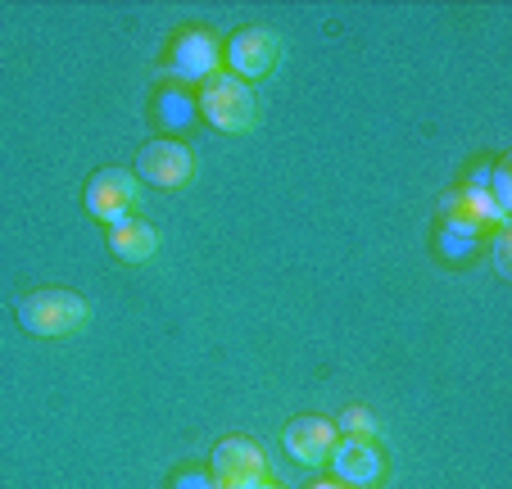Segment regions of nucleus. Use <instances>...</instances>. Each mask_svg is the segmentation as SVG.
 Listing matches in <instances>:
<instances>
[{"label": "nucleus", "instance_id": "1", "mask_svg": "<svg viewBox=\"0 0 512 489\" xmlns=\"http://www.w3.org/2000/svg\"><path fill=\"white\" fill-rule=\"evenodd\" d=\"M87 299L73 295V290H32V295L19 299V326L28 336H41V340H55V336H68L87 322Z\"/></svg>", "mask_w": 512, "mask_h": 489}, {"label": "nucleus", "instance_id": "2", "mask_svg": "<svg viewBox=\"0 0 512 489\" xmlns=\"http://www.w3.org/2000/svg\"><path fill=\"white\" fill-rule=\"evenodd\" d=\"M200 114L218 132H250L254 118H259V96H254L250 82H241V77L213 73L200 87Z\"/></svg>", "mask_w": 512, "mask_h": 489}, {"label": "nucleus", "instance_id": "3", "mask_svg": "<svg viewBox=\"0 0 512 489\" xmlns=\"http://www.w3.org/2000/svg\"><path fill=\"white\" fill-rule=\"evenodd\" d=\"M195 173V154L191 145L182 141H150L136 150V177L159 191H173V186H186Z\"/></svg>", "mask_w": 512, "mask_h": 489}, {"label": "nucleus", "instance_id": "4", "mask_svg": "<svg viewBox=\"0 0 512 489\" xmlns=\"http://www.w3.org/2000/svg\"><path fill=\"white\" fill-rule=\"evenodd\" d=\"M132 204H136V173H127V168H100L87 182V213L100 218L105 227L132 218Z\"/></svg>", "mask_w": 512, "mask_h": 489}, {"label": "nucleus", "instance_id": "5", "mask_svg": "<svg viewBox=\"0 0 512 489\" xmlns=\"http://www.w3.org/2000/svg\"><path fill=\"white\" fill-rule=\"evenodd\" d=\"M277 55H281V41L272 28H241L227 41V64H232V77H241V82L268 77L277 68Z\"/></svg>", "mask_w": 512, "mask_h": 489}, {"label": "nucleus", "instance_id": "6", "mask_svg": "<svg viewBox=\"0 0 512 489\" xmlns=\"http://www.w3.org/2000/svg\"><path fill=\"white\" fill-rule=\"evenodd\" d=\"M268 462H263V449L254 440H218L213 444V489H227V485H245V480H263Z\"/></svg>", "mask_w": 512, "mask_h": 489}, {"label": "nucleus", "instance_id": "7", "mask_svg": "<svg viewBox=\"0 0 512 489\" xmlns=\"http://www.w3.org/2000/svg\"><path fill=\"white\" fill-rule=\"evenodd\" d=\"M331 476L340 480V485L349 489H372L381 480V471H386V462H381V453L372 449V440H336V449H331Z\"/></svg>", "mask_w": 512, "mask_h": 489}, {"label": "nucleus", "instance_id": "8", "mask_svg": "<svg viewBox=\"0 0 512 489\" xmlns=\"http://www.w3.org/2000/svg\"><path fill=\"white\" fill-rule=\"evenodd\" d=\"M340 431L336 422H327V417H295V422L281 431V444H286V453L295 462H304V467H318V462L331 458V449H336Z\"/></svg>", "mask_w": 512, "mask_h": 489}, {"label": "nucleus", "instance_id": "9", "mask_svg": "<svg viewBox=\"0 0 512 489\" xmlns=\"http://www.w3.org/2000/svg\"><path fill=\"white\" fill-rule=\"evenodd\" d=\"M173 73L186 82H209L218 73V41L209 32H182L173 46Z\"/></svg>", "mask_w": 512, "mask_h": 489}, {"label": "nucleus", "instance_id": "10", "mask_svg": "<svg viewBox=\"0 0 512 489\" xmlns=\"http://www.w3.org/2000/svg\"><path fill=\"white\" fill-rule=\"evenodd\" d=\"M159 250V231L150 227V222H114L109 227V254L123 263H145L150 254Z\"/></svg>", "mask_w": 512, "mask_h": 489}, {"label": "nucleus", "instance_id": "11", "mask_svg": "<svg viewBox=\"0 0 512 489\" xmlns=\"http://www.w3.org/2000/svg\"><path fill=\"white\" fill-rule=\"evenodd\" d=\"M445 218L449 222H463V227H481V222H503L508 213L494 209V200L485 195V186H467V191L445 195Z\"/></svg>", "mask_w": 512, "mask_h": 489}, {"label": "nucleus", "instance_id": "12", "mask_svg": "<svg viewBox=\"0 0 512 489\" xmlns=\"http://www.w3.org/2000/svg\"><path fill=\"white\" fill-rule=\"evenodd\" d=\"M336 431H345L349 440H372V431H377V422H372L368 408H349V413H340Z\"/></svg>", "mask_w": 512, "mask_h": 489}, {"label": "nucleus", "instance_id": "13", "mask_svg": "<svg viewBox=\"0 0 512 489\" xmlns=\"http://www.w3.org/2000/svg\"><path fill=\"white\" fill-rule=\"evenodd\" d=\"M494 200V209L499 213H508V204H512V182H508V163H499L490 173V191H485Z\"/></svg>", "mask_w": 512, "mask_h": 489}, {"label": "nucleus", "instance_id": "14", "mask_svg": "<svg viewBox=\"0 0 512 489\" xmlns=\"http://www.w3.org/2000/svg\"><path fill=\"white\" fill-rule=\"evenodd\" d=\"M173 489H213V480L209 476H195V471H191V476H177Z\"/></svg>", "mask_w": 512, "mask_h": 489}, {"label": "nucleus", "instance_id": "15", "mask_svg": "<svg viewBox=\"0 0 512 489\" xmlns=\"http://www.w3.org/2000/svg\"><path fill=\"white\" fill-rule=\"evenodd\" d=\"M494 263H499V277H508V236L494 240Z\"/></svg>", "mask_w": 512, "mask_h": 489}, {"label": "nucleus", "instance_id": "16", "mask_svg": "<svg viewBox=\"0 0 512 489\" xmlns=\"http://www.w3.org/2000/svg\"><path fill=\"white\" fill-rule=\"evenodd\" d=\"M227 489H277V485H268V480H245V485H227Z\"/></svg>", "mask_w": 512, "mask_h": 489}, {"label": "nucleus", "instance_id": "17", "mask_svg": "<svg viewBox=\"0 0 512 489\" xmlns=\"http://www.w3.org/2000/svg\"><path fill=\"white\" fill-rule=\"evenodd\" d=\"M309 489H349V485H340V480H318V485H309Z\"/></svg>", "mask_w": 512, "mask_h": 489}]
</instances>
